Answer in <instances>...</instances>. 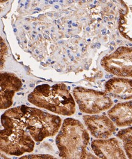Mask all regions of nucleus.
<instances>
[{
    "label": "nucleus",
    "instance_id": "f257e3e1",
    "mask_svg": "<svg viewBox=\"0 0 132 159\" xmlns=\"http://www.w3.org/2000/svg\"><path fill=\"white\" fill-rule=\"evenodd\" d=\"M28 99L31 103L52 112L64 115L74 113V99L64 84L38 86Z\"/></svg>",
    "mask_w": 132,
    "mask_h": 159
},
{
    "label": "nucleus",
    "instance_id": "f03ea898",
    "mask_svg": "<svg viewBox=\"0 0 132 159\" xmlns=\"http://www.w3.org/2000/svg\"><path fill=\"white\" fill-rule=\"evenodd\" d=\"M71 131H68L67 128L63 125L62 128L70 137H68L62 130L57 137L56 142L59 148L60 153L63 152L69 145V147L65 153L63 158H87L86 148L89 142V136L83 125L79 122L75 132L74 131L75 120L67 118L65 120Z\"/></svg>",
    "mask_w": 132,
    "mask_h": 159
},
{
    "label": "nucleus",
    "instance_id": "7ed1b4c3",
    "mask_svg": "<svg viewBox=\"0 0 132 159\" xmlns=\"http://www.w3.org/2000/svg\"><path fill=\"white\" fill-rule=\"evenodd\" d=\"M74 97L82 112L97 114L112 108L113 101L106 94L101 91L77 88L74 90Z\"/></svg>",
    "mask_w": 132,
    "mask_h": 159
},
{
    "label": "nucleus",
    "instance_id": "20e7f679",
    "mask_svg": "<svg viewBox=\"0 0 132 159\" xmlns=\"http://www.w3.org/2000/svg\"><path fill=\"white\" fill-rule=\"evenodd\" d=\"M101 65L113 75L132 77V47H120L112 54L104 56Z\"/></svg>",
    "mask_w": 132,
    "mask_h": 159
},
{
    "label": "nucleus",
    "instance_id": "39448f33",
    "mask_svg": "<svg viewBox=\"0 0 132 159\" xmlns=\"http://www.w3.org/2000/svg\"><path fill=\"white\" fill-rule=\"evenodd\" d=\"M83 120L91 135L99 139H107L116 131L114 122L104 115L84 116Z\"/></svg>",
    "mask_w": 132,
    "mask_h": 159
},
{
    "label": "nucleus",
    "instance_id": "423d86ee",
    "mask_svg": "<svg viewBox=\"0 0 132 159\" xmlns=\"http://www.w3.org/2000/svg\"><path fill=\"white\" fill-rule=\"evenodd\" d=\"M91 148L100 158H126L121 143L115 138L94 140Z\"/></svg>",
    "mask_w": 132,
    "mask_h": 159
},
{
    "label": "nucleus",
    "instance_id": "0eeeda50",
    "mask_svg": "<svg viewBox=\"0 0 132 159\" xmlns=\"http://www.w3.org/2000/svg\"><path fill=\"white\" fill-rule=\"evenodd\" d=\"M21 86L20 79L11 74H1V108L5 109L12 104V98L15 92Z\"/></svg>",
    "mask_w": 132,
    "mask_h": 159
},
{
    "label": "nucleus",
    "instance_id": "6e6552de",
    "mask_svg": "<svg viewBox=\"0 0 132 159\" xmlns=\"http://www.w3.org/2000/svg\"><path fill=\"white\" fill-rule=\"evenodd\" d=\"M105 91L120 99H132V80L125 78H112L105 84Z\"/></svg>",
    "mask_w": 132,
    "mask_h": 159
},
{
    "label": "nucleus",
    "instance_id": "1a4fd4ad",
    "mask_svg": "<svg viewBox=\"0 0 132 159\" xmlns=\"http://www.w3.org/2000/svg\"><path fill=\"white\" fill-rule=\"evenodd\" d=\"M108 115L118 126H132V101L116 104L109 110Z\"/></svg>",
    "mask_w": 132,
    "mask_h": 159
},
{
    "label": "nucleus",
    "instance_id": "9d476101",
    "mask_svg": "<svg viewBox=\"0 0 132 159\" xmlns=\"http://www.w3.org/2000/svg\"><path fill=\"white\" fill-rule=\"evenodd\" d=\"M125 7L119 20V30L126 39L132 41V0H120Z\"/></svg>",
    "mask_w": 132,
    "mask_h": 159
},
{
    "label": "nucleus",
    "instance_id": "9b49d317",
    "mask_svg": "<svg viewBox=\"0 0 132 159\" xmlns=\"http://www.w3.org/2000/svg\"><path fill=\"white\" fill-rule=\"evenodd\" d=\"M117 137L122 141L127 157L132 158V126L120 130Z\"/></svg>",
    "mask_w": 132,
    "mask_h": 159
},
{
    "label": "nucleus",
    "instance_id": "f8f14e48",
    "mask_svg": "<svg viewBox=\"0 0 132 159\" xmlns=\"http://www.w3.org/2000/svg\"><path fill=\"white\" fill-rule=\"evenodd\" d=\"M1 1H2V2H7L8 0H1Z\"/></svg>",
    "mask_w": 132,
    "mask_h": 159
}]
</instances>
